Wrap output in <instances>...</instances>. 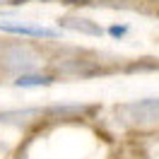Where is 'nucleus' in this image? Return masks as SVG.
I'll return each mask as SVG.
<instances>
[{"label": "nucleus", "mask_w": 159, "mask_h": 159, "mask_svg": "<svg viewBox=\"0 0 159 159\" xmlns=\"http://www.w3.org/2000/svg\"><path fill=\"white\" fill-rule=\"evenodd\" d=\"M65 27L70 29H77V31H84V34H94V36H99L101 29L99 27H94V24H87V20H63Z\"/></svg>", "instance_id": "2"}, {"label": "nucleus", "mask_w": 159, "mask_h": 159, "mask_svg": "<svg viewBox=\"0 0 159 159\" xmlns=\"http://www.w3.org/2000/svg\"><path fill=\"white\" fill-rule=\"evenodd\" d=\"M0 29L12 31V34H24V36H46V39L58 36V31H53V29H43V27H29V24H7V22H0Z\"/></svg>", "instance_id": "1"}, {"label": "nucleus", "mask_w": 159, "mask_h": 159, "mask_svg": "<svg viewBox=\"0 0 159 159\" xmlns=\"http://www.w3.org/2000/svg\"><path fill=\"white\" fill-rule=\"evenodd\" d=\"M20 87H34V84H51L48 77H20L17 80Z\"/></svg>", "instance_id": "3"}, {"label": "nucleus", "mask_w": 159, "mask_h": 159, "mask_svg": "<svg viewBox=\"0 0 159 159\" xmlns=\"http://www.w3.org/2000/svg\"><path fill=\"white\" fill-rule=\"evenodd\" d=\"M111 34H113V36H120V34H125V27H111Z\"/></svg>", "instance_id": "4"}]
</instances>
